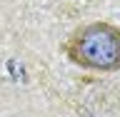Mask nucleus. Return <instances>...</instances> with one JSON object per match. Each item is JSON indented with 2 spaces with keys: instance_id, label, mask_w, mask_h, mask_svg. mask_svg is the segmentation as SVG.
Instances as JSON below:
<instances>
[{
  "instance_id": "nucleus-1",
  "label": "nucleus",
  "mask_w": 120,
  "mask_h": 117,
  "mask_svg": "<svg viewBox=\"0 0 120 117\" xmlns=\"http://www.w3.org/2000/svg\"><path fill=\"white\" fill-rule=\"evenodd\" d=\"M75 62L93 70H118L120 67V30L105 22H95L82 30L70 47Z\"/></svg>"
}]
</instances>
